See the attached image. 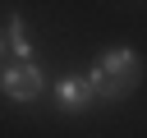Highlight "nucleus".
<instances>
[{
  "mask_svg": "<svg viewBox=\"0 0 147 138\" xmlns=\"http://www.w3.org/2000/svg\"><path fill=\"white\" fill-rule=\"evenodd\" d=\"M5 51H9V32L0 28V60H5Z\"/></svg>",
  "mask_w": 147,
  "mask_h": 138,
  "instance_id": "5",
  "label": "nucleus"
},
{
  "mask_svg": "<svg viewBox=\"0 0 147 138\" xmlns=\"http://www.w3.org/2000/svg\"><path fill=\"white\" fill-rule=\"evenodd\" d=\"M92 97H96V92H92V83H87V78H78V74H69V78H60V83H55V101H60L64 110H83Z\"/></svg>",
  "mask_w": 147,
  "mask_h": 138,
  "instance_id": "3",
  "label": "nucleus"
},
{
  "mask_svg": "<svg viewBox=\"0 0 147 138\" xmlns=\"http://www.w3.org/2000/svg\"><path fill=\"white\" fill-rule=\"evenodd\" d=\"M87 83H92V92H96V97H106V101L129 97V92H133V83H138V55H133L129 46H115V51L96 55V60H92V69H87Z\"/></svg>",
  "mask_w": 147,
  "mask_h": 138,
  "instance_id": "1",
  "label": "nucleus"
},
{
  "mask_svg": "<svg viewBox=\"0 0 147 138\" xmlns=\"http://www.w3.org/2000/svg\"><path fill=\"white\" fill-rule=\"evenodd\" d=\"M5 32H9V51H14L18 60H32V41H28V28H23V18H18V14L5 23Z\"/></svg>",
  "mask_w": 147,
  "mask_h": 138,
  "instance_id": "4",
  "label": "nucleus"
},
{
  "mask_svg": "<svg viewBox=\"0 0 147 138\" xmlns=\"http://www.w3.org/2000/svg\"><path fill=\"white\" fill-rule=\"evenodd\" d=\"M41 87H46V78H41V69L32 60H14L0 74V92L9 101H32V97H41Z\"/></svg>",
  "mask_w": 147,
  "mask_h": 138,
  "instance_id": "2",
  "label": "nucleus"
}]
</instances>
